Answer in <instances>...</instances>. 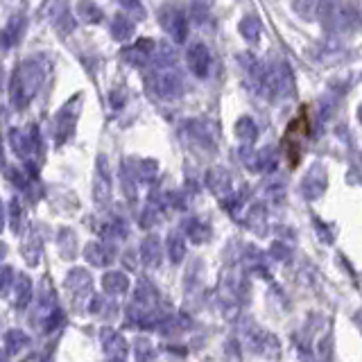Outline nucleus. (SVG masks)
Here are the masks:
<instances>
[{
    "mask_svg": "<svg viewBox=\"0 0 362 362\" xmlns=\"http://www.w3.org/2000/svg\"><path fill=\"white\" fill-rule=\"evenodd\" d=\"M44 82H46V66L39 59H26L12 75V84H10L12 104L16 109H26L37 97Z\"/></svg>",
    "mask_w": 362,
    "mask_h": 362,
    "instance_id": "1",
    "label": "nucleus"
},
{
    "mask_svg": "<svg viewBox=\"0 0 362 362\" xmlns=\"http://www.w3.org/2000/svg\"><path fill=\"white\" fill-rule=\"evenodd\" d=\"M61 312H59V303H57V294L55 287L50 285V278H44L39 290V301H37V310L32 315V324L35 328L39 326L44 333H50L59 326Z\"/></svg>",
    "mask_w": 362,
    "mask_h": 362,
    "instance_id": "2",
    "label": "nucleus"
},
{
    "mask_svg": "<svg viewBox=\"0 0 362 362\" xmlns=\"http://www.w3.org/2000/svg\"><path fill=\"white\" fill-rule=\"evenodd\" d=\"M242 335L247 344H249V349L254 353H258L263 358H269V360H276L281 356V344H278V337L272 335L265 328H260L256 322H251V319H247L245 326H242Z\"/></svg>",
    "mask_w": 362,
    "mask_h": 362,
    "instance_id": "3",
    "label": "nucleus"
},
{
    "mask_svg": "<svg viewBox=\"0 0 362 362\" xmlns=\"http://www.w3.org/2000/svg\"><path fill=\"white\" fill-rule=\"evenodd\" d=\"M79 111H82V93L70 97V100L57 111V116L53 118V131H55L57 145H64L73 136V131H75V125H77V118H79Z\"/></svg>",
    "mask_w": 362,
    "mask_h": 362,
    "instance_id": "4",
    "label": "nucleus"
},
{
    "mask_svg": "<svg viewBox=\"0 0 362 362\" xmlns=\"http://www.w3.org/2000/svg\"><path fill=\"white\" fill-rule=\"evenodd\" d=\"M267 97H283L292 90V73L285 64H276L272 68H263L260 84Z\"/></svg>",
    "mask_w": 362,
    "mask_h": 362,
    "instance_id": "5",
    "label": "nucleus"
},
{
    "mask_svg": "<svg viewBox=\"0 0 362 362\" xmlns=\"http://www.w3.org/2000/svg\"><path fill=\"white\" fill-rule=\"evenodd\" d=\"M150 82H152V88L161 97H166V100H175V97L184 93V77L172 68V64L170 66H156Z\"/></svg>",
    "mask_w": 362,
    "mask_h": 362,
    "instance_id": "6",
    "label": "nucleus"
},
{
    "mask_svg": "<svg viewBox=\"0 0 362 362\" xmlns=\"http://www.w3.org/2000/svg\"><path fill=\"white\" fill-rule=\"evenodd\" d=\"M64 287L68 290L70 299L75 301V306H82L86 299H90V290H93V278L84 269V267H73L68 274H66Z\"/></svg>",
    "mask_w": 362,
    "mask_h": 362,
    "instance_id": "7",
    "label": "nucleus"
},
{
    "mask_svg": "<svg viewBox=\"0 0 362 362\" xmlns=\"http://www.w3.org/2000/svg\"><path fill=\"white\" fill-rule=\"evenodd\" d=\"M93 200L97 204V209H106L111 202V175L106 159L100 154L95 163V175H93Z\"/></svg>",
    "mask_w": 362,
    "mask_h": 362,
    "instance_id": "8",
    "label": "nucleus"
},
{
    "mask_svg": "<svg viewBox=\"0 0 362 362\" xmlns=\"http://www.w3.org/2000/svg\"><path fill=\"white\" fill-rule=\"evenodd\" d=\"M159 21L175 44H184L186 37H188V21H186L184 12L177 10V7H163L161 14H159Z\"/></svg>",
    "mask_w": 362,
    "mask_h": 362,
    "instance_id": "9",
    "label": "nucleus"
},
{
    "mask_svg": "<svg viewBox=\"0 0 362 362\" xmlns=\"http://www.w3.org/2000/svg\"><path fill=\"white\" fill-rule=\"evenodd\" d=\"M326 186H328V177H326V168L322 166V163H312L308 175L303 177L301 181V193L306 200L315 202L319 200L324 193H326Z\"/></svg>",
    "mask_w": 362,
    "mask_h": 362,
    "instance_id": "10",
    "label": "nucleus"
},
{
    "mask_svg": "<svg viewBox=\"0 0 362 362\" xmlns=\"http://www.w3.org/2000/svg\"><path fill=\"white\" fill-rule=\"evenodd\" d=\"M102 351L109 358V362H125L127 360V340L113 328H102L100 333Z\"/></svg>",
    "mask_w": 362,
    "mask_h": 362,
    "instance_id": "11",
    "label": "nucleus"
},
{
    "mask_svg": "<svg viewBox=\"0 0 362 362\" xmlns=\"http://www.w3.org/2000/svg\"><path fill=\"white\" fill-rule=\"evenodd\" d=\"M188 68L193 70V75L197 77H207L211 68V53L204 44H193L186 53Z\"/></svg>",
    "mask_w": 362,
    "mask_h": 362,
    "instance_id": "12",
    "label": "nucleus"
},
{
    "mask_svg": "<svg viewBox=\"0 0 362 362\" xmlns=\"http://www.w3.org/2000/svg\"><path fill=\"white\" fill-rule=\"evenodd\" d=\"M231 175H229L227 168H211L207 172V188L216 195V197H229L231 195Z\"/></svg>",
    "mask_w": 362,
    "mask_h": 362,
    "instance_id": "13",
    "label": "nucleus"
},
{
    "mask_svg": "<svg viewBox=\"0 0 362 362\" xmlns=\"http://www.w3.org/2000/svg\"><path fill=\"white\" fill-rule=\"evenodd\" d=\"M141 258L145 263V267H152L156 269L161 265V258H163V247L161 240L156 236H145L143 242H141Z\"/></svg>",
    "mask_w": 362,
    "mask_h": 362,
    "instance_id": "14",
    "label": "nucleus"
},
{
    "mask_svg": "<svg viewBox=\"0 0 362 362\" xmlns=\"http://www.w3.org/2000/svg\"><path fill=\"white\" fill-rule=\"evenodd\" d=\"M191 134L193 138H197L204 147H213L218 143V136H220V129L213 125L211 120H195L191 122Z\"/></svg>",
    "mask_w": 362,
    "mask_h": 362,
    "instance_id": "15",
    "label": "nucleus"
},
{
    "mask_svg": "<svg viewBox=\"0 0 362 362\" xmlns=\"http://www.w3.org/2000/svg\"><path fill=\"white\" fill-rule=\"evenodd\" d=\"M84 258L93 267H106L113 260V251L102 242H88L84 247Z\"/></svg>",
    "mask_w": 362,
    "mask_h": 362,
    "instance_id": "16",
    "label": "nucleus"
},
{
    "mask_svg": "<svg viewBox=\"0 0 362 362\" xmlns=\"http://www.w3.org/2000/svg\"><path fill=\"white\" fill-rule=\"evenodd\" d=\"M156 44L152 39H138L134 46L127 48L125 50V57H127V61H131L134 66H145V61L150 59V57L154 55V48Z\"/></svg>",
    "mask_w": 362,
    "mask_h": 362,
    "instance_id": "17",
    "label": "nucleus"
},
{
    "mask_svg": "<svg viewBox=\"0 0 362 362\" xmlns=\"http://www.w3.org/2000/svg\"><path fill=\"white\" fill-rule=\"evenodd\" d=\"M57 247H59L61 258H66V260L75 258L77 256V236H75V231L68 229V227L59 229V236H57Z\"/></svg>",
    "mask_w": 362,
    "mask_h": 362,
    "instance_id": "18",
    "label": "nucleus"
},
{
    "mask_svg": "<svg viewBox=\"0 0 362 362\" xmlns=\"http://www.w3.org/2000/svg\"><path fill=\"white\" fill-rule=\"evenodd\" d=\"M102 287L106 294H122L129 290V278L122 272H106L102 276Z\"/></svg>",
    "mask_w": 362,
    "mask_h": 362,
    "instance_id": "19",
    "label": "nucleus"
},
{
    "mask_svg": "<svg viewBox=\"0 0 362 362\" xmlns=\"http://www.w3.org/2000/svg\"><path fill=\"white\" fill-rule=\"evenodd\" d=\"M14 283H16V294H14L16 310L28 308V303L32 301V278L28 274H21L19 278H14Z\"/></svg>",
    "mask_w": 362,
    "mask_h": 362,
    "instance_id": "20",
    "label": "nucleus"
},
{
    "mask_svg": "<svg viewBox=\"0 0 362 362\" xmlns=\"http://www.w3.org/2000/svg\"><path fill=\"white\" fill-rule=\"evenodd\" d=\"M236 138H240L242 143H254L258 138V125L249 116H240L234 125Z\"/></svg>",
    "mask_w": 362,
    "mask_h": 362,
    "instance_id": "21",
    "label": "nucleus"
},
{
    "mask_svg": "<svg viewBox=\"0 0 362 362\" xmlns=\"http://www.w3.org/2000/svg\"><path fill=\"white\" fill-rule=\"evenodd\" d=\"M247 227L251 229V231H256L258 236H265L267 231V213H265V207L263 204H254L247 213Z\"/></svg>",
    "mask_w": 362,
    "mask_h": 362,
    "instance_id": "22",
    "label": "nucleus"
},
{
    "mask_svg": "<svg viewBox=\"0 0 362 362\" xmlns=\"http://www.w3.org/2000/svg\"><path fill=\"white\" fill-rule=\"evenodd\" d=\"M30 344V337L26 331H21V328H12V331H7L5 335V349L10 356H19V353L26 349Z\"/></svg>",
    "mask_w": 362,
    "mask_h": 362,
    "instance_id": "23",
    "label": "nucleus"
},
{
    "mask_svg": "<svg viewBox=\"0 0 362 362\" xmlns=\"http://www.w3.org/2000/svg\"><path fill=\"white\" fill-rule=\"evenodd\" d=\"M111 37L116 41H127L134 37V21L129 19L125 14H118L113 16L111 21Z\"/></svg>",
    "mask_w": 362,
    "mask_h": 362,
    "instance_id": "24",
    "label": "nucleus"
},
{
    "mask_svg": "<svg viewBox=\"0 0 362 362\" xmlns=\"http://www.w3.org/2000/svg\"><path fill=\"white\" fill-rule=\"evenodd\" d=\"M238 30H240V35H242L245 41H249V44H258L260 30H263L260 19H258V16H254V14L245 16V19L238 23Z\"/></svg>",
    "mask_w": 362,
    "mask_h": 362,
    "instance_id": "25",
    "label": "nucleus"
},
{
    "mask_svg": "<svg viewBox=\"0 0 362 362\" xmlns=\"http://www.w3.org/2000/svg\"><path fill=\"white\" fill-rule=\"evenodd\" d=\"M168 256H170V263H175L179 265L181 260L186 256V240H184V234L181 231H170L168 236Z\"/></svg>",
    "mask_w": 362,
    "mask_h": 362,
    "instance_id": "26",
    "label": "nucleus"
},
{
    "mask_svg": "<svg viewBox=\"0 0 362 362\" xmlns=\"http://www.w3.org/2000/svg\"><path fill=\"white\" fill-rule=\"evenodd\" d=\"M23 258L28 260V265H37L41 258V238L37 231H30L26 242H23Z\"/></svg>",
    "mask_w": 362,
    "mask_h": 362,
    "instance_id": "27",
    "label": "nucleus"
},
{
    "mask_svg": "<svg viewBox=\"0 0 362 362\" xmlns=\"http://www.w3.org/2000/svg\"><path fill=\"white\" fill-rule=\"evenodd\" d=\"M10 143H12V150L19 156H28L32 147H35L32 145V136H28L23 129H12L10 131Z\"/></svg>",
    "mask_w": 362,
    "mask_h": 362,
    "instance_id": "28",
    "label": "nucleus"
},
{
    "mask_svg": "<svg viewBox=\"0 0 362 362\" xmlns=\"http://www.w3.org/2000/svg\"><path fill=\"white\" fill-rule=\"evenodd\" d=\"M186 236L191 238V240L195 245H202V242H207L209 238H211V229L207 222H202V220H191L186 225Z\"/></svg>",
    "mask_w": 362,
    "mask_h": 362,
    "instance_id": "29",
    "label": "nucleus"
},
{
    "mask_svg": "<svg viewBox=\"0 0 362 362\" xmlns=\"http://www.w3.org/2000/svg\"><path fill=\"white\" fill-rule=\"evenodd\" d=\"M77 14H79V19L84 23H93V26L104 19L102 10L95 3H90V0H79V3H77Z\"/></svg>",
    "mask_w": 362,
    "mask_h": 362,
    "instance_id": "30",
    "label": "nucleus"
},
{
    "mask_svg": "<svg viewBox=\"0 0 362 362\" xmlns=\"http://www.w3.org/2000/svg\"><path fill=\"white\" fill-rule=\"evenodd\" d=\"M274 168H276V150H272V147H263L260 152H256V163H254V170L272 172Z\"/></svg>",
    "mask_w": 362,
    "mask_h": 362,
    "instance_id": "31",
    "label": "nucleus"
},
{
    "mask_svg": "<svg viewBox=\"0 0 362 362\" xmlns=\"http://www.w3.org/2000/svg\"><path fill=\"white\" fill-rule=\"evenodd\" d=\"M319 5H322V0H292V10L306 21L315 19L319 12Z\"/></svg>",
    "mask_w": 362,
    "mask_h": 362,
    "instance_id": "32",
    "label": "nucleus"
},
{
    "mask_svg": "<svg viewBox=\"0 0 362 362\" xmlns=\"http://www.w3.org/2000/svg\"><path fill=\"white\" fill-rule=\"evenodd\" d=\"M200 287H202V260H193V265L188 267L186 274V294L191 297Z\"/></svg>",
    "mask_w": 362,
    "mask_h": 362,
    "instance_id": "33",
    "label": "nucleus"
},
{
    "mask_svg": "<svg viewBox=\"0 0 362 362\" xmlns=\"http://www.w3.org/2000/svg\"><path fill=\"white\" fill-rule=\"evenodd\" d=\"M134 353H136V362H154L156 358V351H154V344L145 337H138L134 342Z\"/></svg>",
    "mask_w": 362,
    "mask_h": 362,
    "instance_id": "34",
    "label": "nucleus"
},
{
    "mask_svg": "<svg viewBox=\"0 0 362 362\" xmlns=\"http://www.w3.org/2000/svg\"><path fill=\"white\" fill-rule=\"evenodd\" d=\"M10 227H12V231L19 236L21 234V227H23V204L19 197H12V202H10Z\"/></svg>",
    "mask_w": 362,
    "mask_h": 362,
    "instance_id": "35",
    "label": "nucleus"
},
{
    "mask_svg": "<svg viewBox=\"0 0 362 362\" xmlns=\"http://www.w3.org/2000/svg\"><path fill=\"white\" fill-rule=\"evenodd\" d=\"M156 175H159V163L152 159L138 161V179L141 181H154Z\"/></svg>",
    "mask_w": 362,
    "mask_h": 362,
    "instance_id": "36",
    "label": "nucleus"
},
{
    "mask_svg": "<svg viewBox=\"0 0 362 362\" xmlns=\"http://www.w3.org/2000/svg\"><path fill=\"white\" fill-rule=\"evenodd\" d=\"M120 7L131 16V19H136V21L145 19V7L141 0H120Z\"/></svg>",
    "mask_w": 362,
    "mask_h": 362,
    "instance_id": "37",
    "label": "nucleus"
},
{
    "mask_svg": "<svg viewBox=\"0 0 362 362\" xmlns=\"http://www.w3.org/2000/svg\"><path fill=\"white\" fill-rule=\"evenodd\" d=\"M14 285V269L10 265H0V294H7Z\"/></svg>",
    "mask_w": 362,
    "mask_h": 362,
    "instance_id": "38",
    "label": "nucleus"
},
{
    "mask_svg": "<svg viewBox=\"0 0 362 362\" xmlns=\"http://www.w3.org/2000/svg\"><path fill=\"white\" fill-rule=\"evenodd\" d=\"M213 0H193V14L197 21H207L211 14Z\"/></svg>",
    "mask_w": 362,
    "mask_h": 362,
    "instance_id": "39",
    "label": "nucleus"
},
{
    "mask_svg": "<svg viewBox=\"0 0 362 362\" xmlns=\"http://www.w3.org/2000/svg\"><path fill=\"white\" fill-rule=\"evenodd\" d=\"M269 256L276 258V260H287V258H290V247L283 245V242H272Z\"/></svg>",
    "mask_w": 362,
    "mask_h": 362,
    "instance_id": "40",
    "label": "nucleus"
},
{
    "mask_svg": "<svg viewBox=\"0 0 362 362\" xmlns=\"http://www.w3.org/2000/svg\"><path fill=\"white\" fill-rule=\"evenodd\" d=\"M122 188H125V195L134 202L136 200V184H134V177L125 170V166H122Z\"/></svg>",
    "mask_w": 362,
    "mask_h": 362,
    "instance_id": "41",
    "label": "nucleus"
},
{
    "mask_svg": "<svg viewBox=\"0 0 362 362\" xmlns=\"http://www.w3.org/2000/svg\"><path fill=\"white\" fill-rule=\"evenodd\" d=\"M245 260H247V265L249 267H263V254L256 249V247H247Z\"/></svg>",
    "mask_w": 362,
    "mask_h": 362,
    "instance_id": "42",
    "label": "nucleus"
},
{
    "mask_svg": "<svg viewBox=\"0 0 362 362\" xmlns=\"http://www.w3.org/2000/svg\"><path fill=\"white\" fill-rule=\"evenodd\" d=\"M156 220H159V211H156L154 207H147L145 213H143V218H141V225H143L145 229H150V227L156 225Z\"/></svg>",
    "mask_w": 362,
    "mask_h": 362,
    "instance_id": "43",
    "label": "nucleus"
},
{
    "mask_svg": "<svg viewBox=\"0 0 362 362\" xmlns=\"http://www.w3.org/2000/svg\"><path fill=\"white\" fill-rule=\"evenodd\" d=\"M59 26L64 32H70V30H75V21H73L70 16H64V19L59 21Z\"/></svg>",
    "mask_w": 362,
    "mask_h": 362,
    "instance_id": "44",
    "label": "nucleus"
},
{
    "mask_svg": "<svg viewBox=\"0 0 362 362\" xmlns=\"http://www.w3.org/2000/svg\"><path fill=\"white\" fill-rule=\"evenodd\" d=\"M5 222H7V211H5L3 200H0V234L5 231Z\"/></svg>",
    "mask_w": 362,
    "mask_h": 362,
    "instance_id": "45",
    "label": "nucleus"
},
{
    "mask_svg": "<svg viewBox=\"0 0 362 362\" xmlns=\"http://www.w3.org/2000/svg\"><path fill=\"white\" fill-rule=\"evenodd\" d=\"M299 356H301V362H315V358H312V353L306 351V347H299Z\"/></svg>",
    "mask_w": 362,
    "mask_h": 362,
    "instance_id": "46",
    "label": "nucleus"
},
{
    "mask_svg": "<svg viewBox=\"0 0 362 362\" xmlns=\"http://www.w3.org/2000/svg\"><path fill=\"white\" fill-rule=\"evenodd\" d=\"M7 256V245L5 242H0V260H3Z\"/></svg>",
    "mask_w": 362,
    "mask_h": 362,
    "instance_id": "47",
    "label": "nucleus"
},
{
    "mask_svg": "<svg viewBox=\"0 0 362 362\" xmlns=\"http://www.w3.org/2000/svg\"><path fill=\"white\" fill-rule=\"evenodd\" d=\"M0 362H7V358H5V353H0Z\"/></svg>",
    "mask_w": 362,
    "mask_h": 362,
    "instance_id": "48",
    "label": "nucleus"
},
{
    "mask_svg": "<svg viewBox=\"0 0 362 362\" xmlns=\"http://www.w3.org/2000/svg\"><path fill=\"white\" fill-rule=\"evenodd\" d=\"M0 84H3V70H0Z\"/></svg>",
    "mask_w": 362,
    "mask_h": 362,
    "instance_id": "49",
    "label": "nucleus"
}]
</instances>
